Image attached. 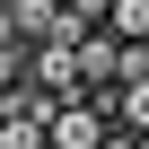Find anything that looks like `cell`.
<instances>
[{"label": "cell", "instance_id": "cell-3", "mask_svg": "<svg viewBox=\"0 0 149 149\" xmlns=\"http://www.w3.org/2000/svg\"><path fill=\"white\" fill-rule=\"evenodd\" d=\"M18 79H26V44H18V35H0V88H18Z\"/></svg>", "mask_w": 149, "mask_h": 149}, {"label": "cell", "instance_id": "cell-2", "mask_svg": "<svg viewBox=\"0 0 149 149\" xmlns=\"http://www.w3.org/2000/svg\"><path fill=\"white\" fill-rule=\"evenodd\" d=\"M105 9H114V0H61V18L79 26V35H88V26H105Z\"/></svg>", "mask_w": 149, "mask_h": 149}, {"label": "cell", "instance_id": "cell-1", "mask_svg": "<svg viewBox=\"0 0 149 149\" xmlns=\"http://www.w3.org/2000/svg\"><path fill=\"white\" fill-rule=\"evenodd\" d=\"M105 123H123V132H149V79H114V97H105Z\"/></svg>", "mask_w": 149, "mask_h": 149}]
</instances>
